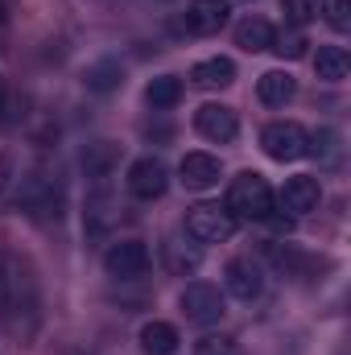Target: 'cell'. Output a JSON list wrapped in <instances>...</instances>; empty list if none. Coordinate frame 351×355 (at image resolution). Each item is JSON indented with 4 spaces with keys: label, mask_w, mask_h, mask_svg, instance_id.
<instances>
[{
    "label": "cell",
    "mask_w": 351,
    "mask_h": 355,
    "mask_svg": "<svg viewBox=\"0 0 351 355\" xmlns=\"http://www.w3.org/2000/svg\"><path fill=\"white\" fill-rule=\"evenodd\" d=\"M0 322L17 335V339H33L42 327V289L37 277L25 261H17L12 252L0 257Z\"/></svg>",
    "instance_id": "6da1fadb"
},
{
    "label": "cell",
    "mask_w": 351,
    "mask_h": 355,
    "mask_svg": "<svg viewBox=\"0 0 351 355\" xmlns=\"http://www.w3.org/2000/svg\"><path fill=\"white\" fill-rule=\"evenodd\" d=\"M12 198H17V207H21L29 219H58V215H62V202H67V190H62V178L58 174L33 170V174L17 178Z\"/></svg>",
    "instance_id": "7a4b0ae2"
},
{
    "label": "cell",
    "mask_w": 351,
    "mask_h": 355,
    "mask_svg": "<svg viewBox=\"0 0 351 355\" xmlns=\"http://www.w3.org/2000/svg\"><path fill=\"white\" fill-rule=\"evenodd\" d=\"M223 211L236 219V223H264L273 215V190L257 170H244V174L232 178L228 186V198H223Z\"/></svg>",
    "instance_id": "3957f363"
},
{
    "label": "cell",
    "mask_w": 351,
    "mask_h": 355,
    "mask_svg": "<svg viewBox=\"0 0 351 355\" xmlns=\"http://www.w3.org/2000/svg\"><path fill=\"white\" fill-rule=\"evenodd\" d=\"M182 232H186L198 248H207V244H228V240L236 236V219H232L223 207H215V202H198V207L186 211Z\"/></svg>",
    "instance_id": "277c9868"
},
{
    "label": "cell",
    "mask_w": 351,
    "mask_h": 355,
    "mask_svg": "<svg viewBox=\"0 0 351 355\" xmlns=\"http://www.w3.org/2000/svg\"><path fill=\"white\" fill-rule=\"evenodd\" d=\"M116 223H120V202H116L108 182H95L87 190V202H83V236L87 240H108Z\"/></svg>",
    "instance_id": "5b68a950"
},
{
    "label": "cell",
    "mask_w": 351,
    "mask_h": 355,
    "mask_svg": "<svg viewBox=\"0 0 351 355\" xmlns=\"http://www.w3.org/2000/svg\"><path fill=\"white\" fill-rule=\"evenodd\" d=\"M306 145H310V132L302 124H293V120H273V124H264V132H261V149L273 162H281V166L306 157Z\"/></svg>",
    "instance_id": "8992f818"
},
{
    "label": "cell",
    "mask_w": 351,
    "mask_h": 355,
    "mask_svg": "<svg viewBox=\"0 0 351 355\" xmlns=\"http://www.w3.org/2000/svg\"><path fill=\"white\" fill-rule=\"evenodd\" d=\"M178 306H182V314H186L190 322H198V327L219 322V318H223V310H228V306H223L219 285H211V281H190V285L182 289Z\"/></svg>",
    "instance_id": "52a82bcc"
},
{
    "label": "cell",
    "mask_w": 351,
    "mask_h": 355,
    "mask_svg": "<svg viewBox=\"0 0 351 355\" xmlns=\"http://www.w3.org/2000/svg\"><path fill=\"white\" fill-rule=\"evenodd\" d=\"M124 186H128V194H132V198L153 202V198H162V194H166V186H170V170H166V162H162V157L145 153V157H137V162L128 166Z\"/></svg>",
    "instance_id": "ba28073f"
},
{
    "label": "cell",
    "mask_w": 351,
    "mask_h": 355,
    "mask_svg": "<svg viewBox=\"0 0 351 355\" xmlns=\"http://www.w3.org/2000/svg\"><path fill=\"white\" fill-rule=\"evenodd\" d=\"M103 268H108V277H116V281H137V277H145V272H149V248H145V240H112L108 252H103Z\"/></svg>",
    "instance_id": "9c48e42d"
},
{
    "label": "cell",
    "mask_w": 351,
    "mask_h": 355,
    "mask_svg": "<svg viewBox=\"0 0 351 355\" xmlns=\"http://www.w3.org/2000/svg\"><path fill=\"white\" fill-rule=\"evenodd\" d=\"M223 285L236 302H257L264 293V268L252 257H232L223 265Z\"/></svg>",
    "instance_id": "30bf717a"
},
{
    "label": "cell",
    "mask_w": 351,
    "mask_h": 355,
    "mask_svg": "<svg viewBox=\"0 0 351 355\" xmlns=\"http://www.w3.org/2000/svg\"><path fill=\"white\" fill-rule=\"evenodd\" d=\"M194 128H198V137H207L215 145H228V141H236L240 120H236V112L228 103H203L194 112Z\"/></svg>",
    "instance_id": "8fae6325"
},
{
    "label": "cell",
    "mask_w": 351,
    "mask_h": 355,
    "mask_svg": "<svg viewBox=\"0 0 351 355\" xmlns=\"http://www.w3.org/2000/svg\"><path fill=\"white\" fill-rule=\"evenodd\" d=\"M318 202H323L318 178H310V174L285 178V186H281V211H289V215H310V211H318Z\"/></svg>",
    "instance_id": "7c38bea8"
},
{
    "label": "cell",
    "mask_w": 351,
    "mask_h": 355,
    "mask_svg": "<svg viewBox=\"0 0 351 355\" xmlns=\"http://www.w3.org/2000/svg\"><path fill=\"white\" fill-rule=\"evenodd\" d=\"M232 17V4L228 0H190L186 4V29L198 33V37H211L228 25Z\"/></svg>",
    "instance_id": "4fadbf2b"
},
{
    "label": "cell",
    "mask_w": 351,
    "mask_h": 355,
    "mask_svg": "<svg viewBox=\"0 0 351 355\" xmlns=\"http://www.w3.org/2000/svg\"><path fill=\"white\" fill-rule=\"evenodd\" d=\"M178 174H182V186H186V190H211V186L223 178V166H219V157H211V153H186L182 166H178Z\"/></svg>",
    "instance_id": "5bb4252c"
},
{
    "label": "cell",
    "mask_w": 351,
    "mask_h": 355,
    "mask_svg": "<svg viewBox=\"0 0 351 355\" xmlns=\"http://www.w3.org/2000/svg\"><path fill=\"white\" fill-rule=\"evenodd\" d=\"M120 83H124V62H120L116 54L95 58L87 71H83V87H87L91 95H112Z\"/></svg>",
    "instance_id": "9a60e30c"
},
{
    "label": "cell",
    "mask_w": 351,
    "mask_h": 355,
    "mask_svg": "<svg viewBox=\"0 0 351 355\" xmlns=\"http://www.w3.org/2000/svg\"><path fill=\"white\" fill-rule=\"evenodd\" d=\"M190 83L203 91H215V87H228V83H236V62L232 58H203V62H194L190 67Z\"/></svg>",
    "instance_id": "2e32d148"
},
{
    "label": "cell",
    "mask_w": 351,
    "mask_h": 355,
    "mask_svg": "<svg viewBox=\"0 0 351 355\" xmlns=\"http://www.w3.org/2000/svg\"><path fill=\"white\" fill-rule=\"evenodd\" d=\"M273 37H277V29H273V21H264L257 12H248L244 21H236V46L240 50H248V54H261L273 46Z\"/></svg>",
    "instance_id": "e0dca14e"
},
{
    "label": "cell",
    "mask_w": 351,
    "mask_h": 355,
    "mask_svg": "<svg viewBox=\"0 0 351 355\" xmlns=\"http://www.w3.org/2000/svg\"><path fill=\"white\" fill-rule=\"evenodd\" d=\"M178 343H182V335H178L174 322H166V318H153V322L141 327V352L145 355H174Z\"/></svg>",
    "instance_id": "ac0fdd59"
},
{
    "label": "cell",
    "mask_w": 351,
    "mask_h": 355,
    "mask_svg": "<svg viewBox=\"0 0 351 355\" xmlns=\"http://www.w3.org/2000/svg\"><path fill=\"white\" fill-rule=\"evenodd\" d=\"M116 166H120V149L112 141H95V145L83 149V174L91 182H108V178L116 174Z\"/></svg>",
    "instance_id": "d6986e66"
},
{
    "label": "cell",
    "mask_w": 351,
    "mask_h": 355,
    "mask_svg": "<svg viewBox=\"0 0 351 355\" xmlns=\"http://www.w3.org/2000/svg\"><path fill=\"white\" fill-rule=\"evenodd\" d=\"M293 91H298V83H293L289 71H264L257 79V95H261L264 107H285L293 99Z\"/></svg>",
    "instance_id": "ffe728a7"
},
{
    "label": "cell",
    "mask_w": 351,
    "mask_h": 355,
    "mask_svg": "<svg viewBox=\"0 0 351 355\" xmlns=\"http://www.w3.org/2000/svg\"><path fill=\"white\" fill-rule=\"evenodd\" d=\"M314 75H318L323 83H343L351 75V54L343 46H323L318 58H314Z\"/></svg>",
    "instance_id": "44dd1931"
},
{
    "label": "cell",
    "mask_w": 351,
    "mask_h": 355,
    "mask_svg": "<svg viewBox=\"0 0 351 355\" xmlns=\"http://www.w3.org/2000/svg\"><path fill=\"white\" fill-rule=\"evenodd\" d=\"M264 261H273V268H281L285 277H302L310 268V257H302L289 244H264Z\"/></svg>",
    "instance_id": "7402d4cb"
},
{
    "label": "cell",
    "mask_w": 351,
    "mask_h": 355,
    "mask_svg": "<svg viewBox=\"0 0 351 355\" xmlns=\"http://www.w3.org/2000/svg\"><path fill=\"white\" fill-rule=\"evenodd\" d=\"M145 99H149V107H157V112L178 107V103H182V79H174V75L153 79V83L145 87Z\"/></svg>",
    "instance_id": "603a6c76"
},
{
    "label": "cell",
    "mask_w": 351,
    "mask_h": 355,
    "mask_svg": "<svg viewBox=\"0 0 351 355\" xmlns=\"http://www.w3.org/2000/svg\"><path fill=\"white\" fill-rule=\"evenodd\" d=\"M323 8H327V0H281V12L293 29H306L310 21H318Z\"/></svg>",
    "instance_id": "cb8c5ba5"
},
{
    "label": "cell",
    "mask_w": 351,
    "mask_h": 355,
    "mask_svg": "<svg viewBox=\"0 0 351 355\" xmlns=\"http://www.w3.org/2000/svg\"><path fill=\"white\" fill-rule=\"evenodd\" d=\"M306 153H314V157H323V162H339V132H331V128H318V132L310 137Z\"/></svg>",
    "instance_id": "d4e9b609"
},
{
    "label": "cell",
    "mask_w": 351,
    "mask_h": 355,
    "mask_svg": "<svg viewBox=\"0 0 351 355\" xmlns=\"http://www.w3.org/2000/svg\"><path fill=\"white\" fill-rule=\"evenodd\" d=\"M268 50L281 54V58H302V54H306V37H302V29H293V33H277Z\"/></svg>",
    "instance_id": "484cf974"
},
{
    "label": "cell",
    "mask_w": 351,
    "mask_h": 355,
    "mask_svg": "<svg viewBox=\"0 0 351 355\" xmlns=\"http://www.w3.org/2000/svg\"><path fill=\"white\" fill-rule=\"evenodd\" d=\"M194 355H240V347L232 339H223V335H207V339H198Z\"/></svg>",
    "instance_id": "4316f807"
},
{
    "label": "cell",
    "mask_w": 351,
    "mask_h": 355,
    "mask_svg": "<svg viewBox=\"0 0 351 355\" xmlns=\"http://www.w3.org/2000/svg\"><path fill=\"white\" fill-rule=\"evenodd\" d=\"M323 12H327V21H331V29H335V33H348V25H351V0H331Z\"/></svg>",
    "instance_id": "83f0119b"
},
{
    "label": "cell",
    "mask_w": 351,
    "mask_h": 355,
    "mask_svg": "<svg viewBox=\"0 0 351 355\" xmlns=\"http://www.w3.org/2000/svg\"><path fill=\"white\" fill-rule=\"evenodd\" d=\"M166 252H170V265H174L178 272L198 268V252H182V248H178V240H174V244H166Z\"/></svg>",
    "instance_id": "f1b7e54d"
},
{
    "label": "cell",
    "mask_w": 351,
    "mask_h": 355,
    "mask_svg": "<svg viewBox=\"0 0 351 355\" xmlns=\"http://www.w3.org/2000/svg\"><path fill=\"white\" fill-rule=\"evenodd\" d=\"M8 170H12V162H8V157H0V198H4V194H8Z\"/></svg>",
    "instance_id": "f546056e"
},
{
    "label": "cell",
    "mask_w": 351,
    "mask_h": 355,
    "mask_svg": "<svg viewBox=\"0 0 351 355\" xmlns=\"http://www.w3.org/2000/svg\"><path fill=\"white\" fill-rule=\"evenodd\" d=\"M4 21H8V12H4V0H0V29H4Z\"/></svg>",
    "instance_id": "4dcf8cb0"
},
{
    "label": "cell",
    "mask_w": 351,
    "mask_h": 355,
    "mask_svg": "<svg viewBox=\"0 0 351 355\" xmlns=\"http://www.w3.org/2000/svg\"><path fill=\"white\" fill-rule=\"evenodd\" d=\"M0 103H4V83H0Z\"/></svg>",
    "instance_id": "1f68e13d"
}]
</instances>
